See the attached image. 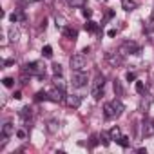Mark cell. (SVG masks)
Instances as JSON below:
<instances>
[{"instance_id":"6da1fadb","label":"cell","mask_w":154,"mask_h":154,"mask_svg":"<svg viewBox=\"0 0 154 154\" xmlns=\"http://www.w3.org/2000/svg\"><path fill=\"white\" fill-rule=\"evenodd\" d=\"M22 72H26L29 76H40V78H42V76H45V65L42 62H31V63L24 65Z\"/></svg>"},{"instance_id":"7a4b0ae2","label":"cell","mask_w":154,"mask_h":154,"mask_svg":"<svg viewBox=\"0 0 154 154\" xmlns=\"http://www.w3.org/2000/svg\"><path fill=\"white\" fill-rule=\"evenodd\" d=\"M105 60H107L109 65L120 67V65L123 63V54H122L120 51H109V53H105Z\"/></svg>"},{"instance_id":"3957f363","label":"cell","mask_w":154,"mask_h":154,"mask_svg":"<svg viewBox=\"0 0 154 154\" xmlns=\"http://www.w3.org/2000/svg\"><path fill=\"white\" fill-rule=\"evenodd\" d=\"M71 69L72 71H84L85 69V65H87V60H85V56L84 54H74V56H71Z\"/></svg>"},{"instance_id":"277c9868","label":"cell","mask_w":154,"mask_h":154,"mask_svg":"<svg viewBox=\"0 0 154 154\" xmlns=\"http://www.w3.org/2000/svg\"><path fill=\"white\" fill-rule=\"evenodd\" d=\"M122 54H140V45L136 44V42H125L120 49H118Z\"/></svg>"},{"instance_id":"5b68a950","label":"cell","mask_w":154,"mask_h":154,"mask_svg":"<svg viewBox=\"0 0 154 154\" xmlns=\"http://www.w3.org/2000/svg\"><path fill=\"white\" fill-rule=\"evenodd\" d=\"M71 82H72L74 87H84V85L87 84V74H85L84 71H74Z\"/></svg>"},{"instance_id":"8992f818","label":"cell","mask_w":154,"mask_h":154,"mask_svg":"<svg viewBox=\"0 0 154 154\" xmlns=\"http://www.w3.org/2000/svg\"><path fill=\"white\" fill-rule=\"evenodd\" d=\"M49 94V100L51 102H56V103H60L62 100H63V94H65V91H62V89H58V87H54L51 93H47Z\"/></svg>"},{"instance_id":"52a82bcc","label":"cell","mask_w":154,"mask_h":154,"mask_svg":"<svg viewBox=\"0 0 154 154\" xmlns=\"http://www.w3.org/2000/svg\"><path fill=\"white\" fill-rule=\"evenodd\" d=\"M65 102H67V105H69V107L78 109V107L82 105V96H78V94H71V96H67V98H65Z\"/></svg>"},{"instance_id":"ba28073f","label":"cell","mask_w":154,"mask_h":154,"mask_svg":"<svg viewBox=\"0 0 154 154\" xmlns=\"http://www.w3.org/2000/svg\"><path fill=\"white\" fill-rule=\"evenodd\" d=\"M103 116H105V120H114V118H118V116H116V111H114V107H112L111 102H107V103L103 105Z\"/></svg>"},{"instance_id":"9c48e42d","label":"cell","mask_w":154,"mask_h":154,"mask_svg":"<svg viewBox=\"0 0 154 154\" xmlns=\"http://www.w3.org/2000/svg\"><path fill=\"white\" fill-rule=\"evenodd\" d=\"M143 136H154V120L145 118V122H143Z\"/></svg>"},{"instance_id":"30bf717a","label":"cell","mask_w":154,"mask_h":154,"mask_svg":"<svg viewBox=\"0 0 154 154\" xmlns=\"http://www.w3.org/2000/svg\"><path fill=\"white\" fill-rule=\"evenodd\" d=\"M8 36H9V42L15 44V42H18V38H20V31H18L15 26H11L9 31H8Z\"/></svg>"},{"instance_id":"8fae6325","label":"cell","mask_w":154,"mask_h":154,"mask_svg":"<svg viewBox=\"0 0 154 154\" xmlns=\"http://www.w3.org/2000/svg\"><path fill=\"white\" fill-rule=\"evenodd\" d=\"M2 134H6L8 138L13 136V134H15V125H13L11 122H6V123L2 125Z\"/></svg>"},{"instance_id":"7c38bea8","label":"cell","mask_w":154,"mask_h":154,"mask_svg":"<svg viewBox=\"0 0 154 154\" xmlns=\"http://www.w3.org/2000/svg\"><path fill=\"white\" fill-rule=\"evenodd\" d=\"M122 8H123L125 11H134V9L138 8V4L134 2V0H122Z\"/></svg>"},{"instance_id":"4fadbf2b","label":"cell","mask_w":154,"mask_h":154,"mask_svg":"<svg viewBox=\"0 0 154 154\" xmlns=\"http://www.w3.org/2000/svg\"><path fill=\"white\" fill-rule=\"evenodd\" d=\"M103 84H105L103 74H98L94 78V82H93V89H103Z\"/></svg>"},{"instance_id":"5bb4252c","label":"cell","mask_w":154,"mask_h":154,"mask_svg":"<svg viewBox=\"0 0 154 154\" xmlns=\"http://www.w3.org/2000/svg\"><path fill=\"white\" fill-rule=\"evenodd\" d=\"M54 87H58V89H62V91H65V82L62 80V74H54Z\"/></svg>"},{"instance_id":"9a60e30c","label":"cell","mask_w":154,"mask_h":154,"mask_svg":"<svg viewBox=\"0 0 154 154\" xmlns=\"http://www.w3.org/2000/svg\"><path fill=\"white\" fill-rule=\"evenodd\" d=\"M114 94L116 96H123V85L118 80H114Z\"/></svg>"},{"instance_id":"2e32d148","label":"cell","mask_w":154,"mask_h":154,"mask_svg":"<svg viewBox=\"0 0 154 154\" xmlns=\"http://www.w3.org/2000/svg\"><path fill=\"white\" fill-rule=\"evenodd\" d=\"M63 35H65L67 38L76 40V36H78V31H76V29H63Z\"/></svg>"},{"instance_id":"e0dca14e","label":"cell","mask_w":154,"mask_h":154,"mask_svg":"<svg viewBox=\"0 0 154 154\" xmlns=\"http://www.w3.org/2000/svg\"><path fill=\"white\" fill-rule=\"evenodd\" d=\"M87 0H69V6L71 8H84Z\"/></svg>"},{"instance_id":"ac0fdd59","label":"cell","mask_w":154,"mask_h":154,"mask_svg":"<svg viewBox=\"0 0 154 154\" xmlns=\"http://www.w3.org/2000/svg\"><path fill=\"white\" fill-rule=\"evenodd\" d=\"M109 134H111V138H112V140H114V141H116V140H118V138H120V136H122V131H120V127H112V129H111V132H109Z\"/></svg>"},{"instance_id":"d6986e66","label":"cell","mask_w":154,"mask_h":154,"mask_svg":"<svg viewBox=\"0 0 154 154\" xmlns=\"http://www.w3.org/2000/svg\"><path fill=\"white\" fill-rule=\"evenodd\" d=\"M85 29H87V31H91V33H94V31H98V26H96V22L89 20V22L85 24Z\"/></svg>"},{"instance_id":"ffe728a7","label":"cell","mask_w":154,"mask_h":154,"mask_svg":"<svg viewBox=\"0 0 154 154\" xmlns=\"http://www.w3.org/2000/svg\"><path fill=\"white\" fill-rule=\"evenodd\" d=\"M31 114H33V112H31V109H29V107H24V109H20V116H22L24 120L31 118Z\"/></svg>"},{"instance_id":"44dd1931","label":"cell","mask_w":154,"mask_h":154,"mask_svg":"<svg viewBox=\"0 0 154 154\" xmlns=\"http://www.w3.org/2000/svg\"><path fill=\"white\" fill-rule=\"evenodd\" d=\"M116 143H120L123 149H127V147H129V138H127V136H120V138L116 140Z\"/></svg>"},{"instance_id":"7402d4cb","label":"cell","mask_w":154,"mask_h":154,"mask_svg":"<svg viewBox=\"0 0 154 154\" xmlns=\"http://www.w3.org/2000/svg\"><path fill=\"white\" fill-rule=\"evenodd\" d=\"M42 54H44L45 58H51V56H53V47H51V45H45V47L42 49Z\"/></svg>"},{"instance_id":"603a6c76","label":"cell","mask_w":154,"mask_h":154,"mask_svg":"<svg viewBox=\"0 0 154 154\" xmlns=\"http://www.w3.org/2000/svg\"><path fill=\"white\" fill-rule=\"evenodd\" d=\"M103 96V89H93V98L94 100H100Z\"/></svg>"},{"instance_id":"cb8c5ba5","label":"cell","mask_w":154,"mask_h":154,"mask_svg":"<svg viewBox=\"0 0 154 154\" xmlns=\"http://www.w3.org/2000/svg\"><path fill=\"white\" fill-rule=\"evenodd\" d=\"M42 100H49V94H47V93H44V91L36 93V102H42Z\"/></svg>"},{"instance_id":"d4e9b609","label":"cell","mask_w":154,"mask_h":154,"mask_svg":"<svg viewBox=\"0 0 154 154\" xmlns=\"http://www.w3.org/2000/svg\"><path fill=\"white\" fill-rule=\"evenodd\" d=\"M100 138H102L103 145H109V143H111V140H112V138H111V134H107V132H102V136H100Z\"/></svg>"},{"instance_id":"484cf974","label":"cell","mask_w":154,"mask_h":154,"mask_svg":"<svg viewBox=\"0 0 154 154\" xmlns=\"http://www.w3.org/2000/svg\"><path fill=\"white\" fill-rule=\"evenodd\" d=\"M18 20H24V15L18 11V13H13L11 15V22H18Z\"/></svg>"},{"instance_id":"4316f807","label":"cell","mask_w":154,"mask_h":154,"mask_svg":"<svg viewBox=\"0 0 154 154\" xmlns=\"http://www.w3.org/2000/svg\"><path fill=\"white\" fill-rule=\"evenodd\" d=\"M136 93H140V94L145 93V85H143V82H136Z\"/></svg>"},{"instance_id":"83f0119b","label":"cell","mask_w":154,"mask_h":154,"mask_svg":"<svg viewBox=\"0 0 154 154\" xmlns=\"http://www.w3.org/2000/svg\"><path fill=\"white\" fill-rule=\"evenodd\" d=\"M2 84H4L6 87H13V84H15V80H13V78H4V80H2Z\"/></svg>"},{"instance_id":"f1b7e54d","label":"cell","mask_w":154,"mask_h":154,"mask_svg":"<svg viewBox=\"0 0 154 154\" xmlns=\"http://www.w3.org/2000/svg\"><path fill=\"white\" fill-rule=\"evenodd\" d=\"M53 72H54V74H62V65H60V63H54V65H53Z\"/></svg>"},{"instance_id":"f546056e","label":"cell","mask_w":154,"mask_h":154,"mask_svg":"<svg viewBox=\"0 0 154 154\" xmlns=\"http://www.w3.org/2000/svg\"><path fill=\"white\" fill-rule=\"evenodd\" d=\"M49 132H56V129H58V125H56V122H49Z\"/></svg>"},{"instance_id":"4dcf8cb0","label":"cell","mask_w":154,"mask_h":154,"mask_svg":"<svg viewBox=\"0 0 154 154\" xmlns=\"http://www.w3.org/2000/svg\"><path fill=\"white\" fill-rule=\"evenodd\" d=\"M136 80V74L134 72H127V82H134Z\"/></svg>"},{"instance_id":"1f68e13d","label":"cell","mask_w":154,"mask_h":154,"mask_svg":"<svg viewBox=\"0 0 154 154\" xmlns=\"http://www.w3.org/2000/svg\"><path fill=\"white\" fill-rule=\"evenodd\" d=\"M84 17H85V18H91V17H93V11H91V9H84Z\"/></svg>"},{"instance_id":"d6a6232c","label":"cell","mask_w":154,"mask_h":154,"mask_svg":"<svg viewBox=\"0 0 154 154\" xmlns=\"http://www.w3.org/2000/svg\"><path fill=\"white\" fill-rule=\"evenodd\" d=\"M17 136H18L20 140H24V138H26V132H24V131H18V132H17Z\"/></svg>"},{"instance_id":"836d02e7","label":"cell","mask_w":154,"mask_h":154,"mask_svg":"<svg viewBox=\"0 0 154 154\" xmlns=\"http://www.w3.org/2000/svg\"><path fill=\"white\" fill-rule=\"evenodd\" d=\"M109 36H111V38L116 36V29H111V31H109Z\"/></svg>"},{"instance_id":"e575fe53","label":"cell","mask_w":154,"mask_h":154,"mask_svg":"<svg viewBox=\"0 0 154 154\" xmlns=\"http://www.w3.org/2000/svg\"><path fill=\"white\" fill-rule=\"evenodd\" d=\"M13 98H15V100H20V98H22V94H20V93H15V94H13Z\"/></svg>"}]
</instances>
